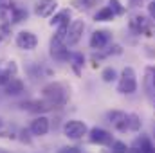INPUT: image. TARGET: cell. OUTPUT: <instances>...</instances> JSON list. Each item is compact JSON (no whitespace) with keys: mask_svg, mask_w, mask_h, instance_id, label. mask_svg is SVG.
I'll use <instances>...</instances> for the list:
<instances>
[{"mask_svg":"<svg viewBox=\"0 0 155 153\" xmlns=\"http://www.w3.org/2000/svg\"><path fill=\"white\" fill-rule=\"evenodd\" d=\"M146 74H148V81H152V86L155 88V67H146Z\"/></svg>","mask_w":155,"mask_h":153,"instance_id":"cb8c5ba5","label":"cell"},{"mask_svg":"<svg viewBox=\"0 0 155 153\" xmlns=\"http://www.w3.org/2000/svg\"><path fill=\"white\" fill-rule=\"evenodd\" d=\"M112 40V33L107 31V29H101V31H94L92 36H90V47L92 49H103L110 43Z\"/></svg>","mask_w":155,"mask_h":153,"instance_id":"52a82bcc","label":"cell"},{"mask_svg":"<svg viewBox=\"0 0 155 153\" xmlns=\"http://www.w3.org/2000/svg\"><path fill=\"white\" fill-rule=\"evenodd\" d=\"M126 153H141V151H139L135 146H132V148H128V151H126Z\"/></svg>","mask_w":155,"mask_h":153,"instance_id":"83f0119b","label":"cell"},{"mask_svg":"<svg viewBox=\"0 0 155 153\" xmlns=\"http://www.w3.org/2000/svg\"><path fill=\"white\" fill-rule=\"evenodd\" d=\"M4 128V121H2V117H0V130Z\"/></svg>","mask_w":155,"mask_h":153,"instance_id":"f1b7e54d","label":"cell"},{"mask_svg":"<svg viewBox=\"0 0 155 153\" xmlns=\"http://www.w3.org/2000/svg\"><path fill=\"white\" fill-rule=\"evenodd\" d=\"M128 130L130 132H139L141 130V117L137 114H128Z\"/></svg>","mask_w":155,"mask_h":153,"instance_id":"2e32d148","label":"cell"},{"mask_svg":"<svg viewBox=\"0 0 155 153\" xmlns=\"http://www.w3.org/2000/svg\"><path fill=\"white\" fill-rule=\"evenodd\" d=\"M16 45L20 49H24V50H33L38 45V38L31 31H22V33L16 34Z\"/></svg>","mask_w":155,"mask_h":153,"instance_id":"8992f818","label":"cell"},{"mask_svg":"<svg viewBox=\"0 0 155 153\" xmlns=\"http://www.w3.org/2000/svg\"><path fill=\"white\" fill-rule=\"evenodd\" d=\"M130 27H132L137 34H141V33H150L152 22H150L146 16H143V15H134L132 20H130Z\"/></svg>","mask_w":155,"mask_h":153,"instance_id":"30bf717a","label":"cell"},{"mask_svg":"<svg viewBox=\"0 0 155 153\" xmlns=\"http://www.w3.org/2000/svg\"><path fill=\"white\" fill-rule=\"evenodd\" d=\"M49 128H51V124H49V119L45 117V115H38L33 122H31V133L33 135H36V137H43V135H47L49 133Z\"/></svg>","mask_w":155,"mask_h":153,"instance_id":"ba28073f","label":"cell"},{"mask_svg":"<svg viewBox=\"0 0 155 153\" xmlns=\"http://www.w3.org/2000/svg\"><path fill=\"white\" fill-rule=\"evenodd\" d=\"M63 133L65 137L78 141V139H83V135H88V126L83 122V121H78V119H71L63 124Z\"/></svg>","mask_w":155,"mask_h":153,"instance_id":"3957f363","label":"cell"},{"mask_svg":"<svg viewBox=\"0 0 155 153\" xmlns=\"http://www.w3.org/2000/svg\"><path fill=\"white\" fill-rule=\"evenodd\" d=\"M25 18H27V11H25V9H15V11H13V18H11V20H13L15 24L22 22V20H25Z\"/></svg>","mask_w":155,"mask_h":153,"instance_id":"ffe728a7","label":"cell"},{"mask_svg":"<svg viewBox=\"0 0 155 153\" xmlns=\"http://www.w3.org/2000/svg\"><path fill=\"white\" fill-rule=\"evenodd\" d=\"M110 9L114 11V15H124V11H126L119 0H110Z\"/></svg>","mask_w":155,"mask_h":153,"instance_id":"44dd1931","label":"cell"},{"mask_svg":"<svg viewBox=\"0 0 155 153\" xmlns=\"http://www.w3.org/2000/svg\"><path fill=\"white\" fill-rule=\"evenodd\" d=\"M101 79L105 81V83H112V81H116L117 79V72L114 67H107L103 72H101Z\"/></svg>","mask_w":155,"mask_h":153,"instance_id":"ac0fdd59","label":"cell"},{"mask_svg":"<svg viewBox=\"0 0 155 153\" xmlns=\"http://www.w3.org/2000/svg\"><path fill=\"white\" fill-rule=\"evenodd\" d=\"M43 99L51 105V106H60L67 101V94L61 83H49L47 86H43Z\"/></svg>","mask_w":155,"mask_h":153,"instance_id":"6da1fadb","label":"cell"},{"mask_svg":"<svg viewBox=\"0 0 155 153\" xmlns=\"http://www.w3.org/2000/svg\"><path fill=\"white\" fill-rule=\"evenodd\" d=\"M148 13H150V16H152V20L155 22V0H152V2L148 4Z\"/></svg>","mask_w":155,"mask_h":153,"instance_id":"484cf974","label":"cell"},{"mask_svg":"<svg viewBox=\"0 0 155 153\" xmlns=\"http://www.w3.org/2000/svg\"><path fill=\"white\" fill-rule=\"evenodd\" d=\"M107 119H108V122H112V124L116 126V124H119L123 119H126V114L121 112V110H112V112L107 114Z\"/></svg>","mask_w":155,"mask_h":153,"instance_id":"e0dca14e","label":"cell"},{"mask_svg":"<svg viewBox=\"0 0 155 153\" xmlns=\"http://www.w3.org/2000/svg\"><path fill=\"white\" fill-rule=\"evenodd\" d=\"M83 31H85V24H83V20H74V22L69 25L67 38H65V45H67V47L76 45L78 41L81 40V36H83Z\"/></svg>","mask_w":155,"mask_h":153,"instance_id":"5b68a950","label":"cell"},{"mask_svg":"<svg viewBox=\"0 0 155 153\" xmlns=\"http://www.w3.org/2000/svg\"><path fill=\"white\" fill-rule=\"evenodd\" d=\"M24 92V81L18 77H11V81L5 85V94L7 96H18Z\"/></svg>","mask_w":155,"mask_h":153,"instance_id":"4fadbf2b","label":"cell"},{"mask_svg":"<svg viewBox=\"0 0 155 153\" xmlns=\"http://www.w3.org/2000/svg\"><path fill=\"white\" fill-rule=\"evenodd\" d=\"M56 5H58L56 0H38L35 5V13L41 18H49L56 11Z\"/></svg>","mask_w":155,"mask_h":153,"instance_id":"9c48e42d","label":"cell"},{"mask_svg":"<svg viewBox=\"0 0 155 153\" xmlns=\"http://www.w3.org/2000/svg\"><path fill=\"white\" fill-rule=\"evenodd\" d=\"M58 153H81V150L78 146H63L58 150Z\"/></svg>","mask_w":155,"mask_h":153,"instance_id":"603a6c76","label":"cell"},{"mask_svg":"<svg viewBox=\"0 0 155 153\" xmlns=\"http://www.w3.org/2000/svg\"><path fill=\"white\" fill-rule=\"evenodd\" d=\"M0 153H11V151H7V150H4V148H0Z\"/></svg>","mask_w":155,"mask_h":153,"instance_id":"f546056e","label":"cell"},{"mask_svg":"<svg viewBox=\"0 0 155 153\" xmlns=\"http://www.w3.org/2000/svg\"><path fill=\"white\" fill-rule=\"evenodd\" d=\"M5 70H7V72H9L11 76H15V74H16V65H15V63L11 61V63H7V69H5Z\"/></svg>","mask_w":155,"mask_h":153,"instance_id":"4316f807","label":"cell"},{"mask_svg":"<svg viewBox=\"0 0 155 153\" xmlns=\"http://www.w3.org/2000/svg\"><path fill=\"white\" fill-rule=\"evenodd\" d=\"M71 15H72V13H71V9H63V11L56 13L49 24H51L52 27H60V25H63V24H69V20H71Z\"/></svg>","mask_w":155,"mask_h":153,"instance_id":"5bb4252c","label":"cell"},{"mask_svg":"<svg viewBox=\"0 0 155 153\" xmlns=\"http://www.w3.org/2000/svg\"><path fill=\"white\" fill-rule=\"evenodd\" d=\"M88 141L92 144H97V146H112L114 142V137L108 130L105 128H99V126H94L88 130Z\"/></svg>","mask_w":155,"mask_h":153,"instance_id":"277c9868","label":"cell"},{"mask_svg":"<svg viewBox=\"0 0 155 153\" xmlns=\"http://www.w3.org/2000/svg\"><path fill=\"white\" fill-rule=\"evenodd\" d=\"M78 2H79L81 5H85V7L88 9V7H94V5H97V4H99L101 0H78Z\"/></svg>","mask_w":155,"mask_h":153,"instance_id":"d4e9b609","label":"cell"},{"mask_svg":"<svg viewBox=\"0 0 155 153\" xmlns=\"http://www.w3.org/2000/svg\"><path fill=\"white\" fill-rule=\"evenodd\" d=\"M112 153H126L128 151V146L123 142V141H114L112 142V150H110Z\"/></svg>","mask_w":155,"mask_h":153,"instance_id":"d6986e66","label":"cell"},{"mask_svg":"<svg viewBox=\"0 0 155 153\" xmlns=\"http://www.w3.org/2000/svg\"><path fill=\"white\" fill-rule=\"evenodd\" d=\"M137 90V77H135V70L132 67H124L121 77H119V83H117V92L119 94H134Z\"/></svg>","mask_w":155,"mask_h":153,"instance_id":"7a4b0ae2","label":"cell"},{"mask_svg":"<svg viewBox=\"0 0 155 153\" xmlns=\"http://www.w3.org/2000/svg\"><path fill=\"white\" fill-rule=\"evenodd\" d=\"M134 146L141 153H155V144L148 135H141L134 141Z\"/></svg>","mask_w":155,"mask_h":153,"instance_id":"7c38bea8","label":"cell"},{"mask_svg":"<svg viewBox=\"0 0 155 153\" xmlns=\"http://www.w3.org/2000/svg\"><path fill=\"white\" fill-rule=\"evenodd\" d=\"M114 11L108 7V5H105V7H101L97 13H96V16H94V20H97V22H108V20H114Z\"/></svg>","mask_w":155,"mask_h":153,"instance_id":"9a60e30c","label":"cell"},{"mask_svg":"<svg viewBox=\"0 0 155 153\" xmlns=\"http://www.w3.org/2000/svg\"><path fill=\"white\" fill-rule=\"evenodd\" d=\"M51 56L60 60V61H65L71 58V52L67 50V45L65 43H58V41H52L51 40Z\"/></svg>","mask_w":155,"mask_h":153,"instance_id":"8fae6325","label":"cell"},{"mask_svg":"<svg viewBox=\"0 0 155 153\" xmlns=\"http://www.w3.org/2000/svg\"><path fill=\"white\" fill-rule=\"evenodd\" d=\"M11 77L13 76H11L7 70H2V72H0V86H5V85L11 81Z\"/></svg>","mask_w":155,"mask_h":153,"instance_id":"7402d4cb","label":"cell"}]
</instances>
